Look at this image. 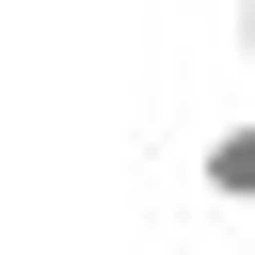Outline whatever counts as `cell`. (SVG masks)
Here are the masks:
<instances>
[{"instance_id":"1","label":"cell","mask_w":255,"mask_h":255,"mask_svg":"<svg viewBox=\"0 0 255 255\" xmlns=\"http://www.w3.org/2000/svg\"><path fill=\"white\" fill-rule=\"evenodd\" d=\"M191 175H207V207H255V128H207Z\"/></svg>"}]
</instances>
